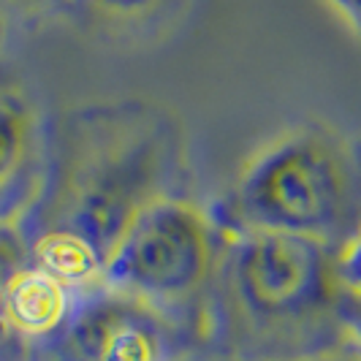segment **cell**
Masks as SVG:
<instances>
[{"label":"cell","mask_w":361,"mask_h":361,"mask_svg":"<svg viewBox=\"0 0 361 361\" xmlns=\"http://www.w3.org/2000/svg\"><path fill=\"white\" fill-rule=\"evenodd\" d=\"M334 11H337V17L343 19L345 25L361 38V0H326Z\"/></svg>","instance_id":"obj_14"},{"label":"cell","mask_w":361,"mask_h":361,"mask_svg":"<svg viewBox=\"0 0 361 361\" xmlns=\"http://www.w3.org/2000/svg\"><path fill=\"white\" fill-rule=\"evenodd\" d=\"M0 19H3V17H0ZM0 36H3V25H0Z\"/></svg>","instance_id":"obj_15"},{"label":"cell","mask_w":361,"mask_h":361,"mask_svg":"<svg viewBox=\"0 0 361 361\" xmlns=\"http://www.w3.org/2000/svg\"><path fill=\"white\" fill-rule=\"evenodd\" d=\"M41 350L47 361H171L177 324L145 299L101 283L76 296L68 321Z\"/></svg>","instance_id":"obj_5"},{"label":"cell","mask_w":361,"mask_h":361,"mask_svg":"<svg viewBox=\"0 0 361 361\" xmlns=\"http://www.w3.org/2000/svg\"><path fill=\"white\" fill-rule=\"evenodd\" d=\"M188 149L180 120L147 101H111L73 111L47 166L33 228H63L106 255L147 204L185 196Z\"/></svg>","instance_id":"obj_1"},{"label":"cell","mask_w":361,"mask_h":361,"mask_svg":"<svg viewBox=\"0 0 361 361\" xmlns=\"http://www.w3.org/2000/svg\"><path fill=\"white\" fill-rule=\"evenodd\" d=\"M288 361H361V350L348 340L343 345L324 348V350H315V353H307V356H299V359Z\"/></svg>","instance_id":"obj_12"},{"label":"cell","mask_w":361,"mask_h":361,"mask_svg":"<svg viewBox=\"0 0 361 361\" xmlns=\"http://www.w3.org/2000/svg\"><path fill=\"white\" fill-rule=\"evenodd\" d=\"M220 234L209 305L231 348L250 361H288L348 343L337 247L261 228Z\"/></svg>","instance_id":"obj_2"},{"label":"cell","mask_w":361,"mask_h":361,"mask_svg":"<svg viewBox=\"0 0 361 361\" xmlns=\"http://www.w3.org/2000/svg\"><path fill=\"white\" fill-rule=\"evenodd\" d=\"M343 326L348 340L361 350V299L350 296V293L343 305Z\"/></svg>","instance_id":"obj_13"},{"label":"cell","mask_w":361,"mask_h":361,"mask_svg":"<svg viewBox=\"0 0 361 361\" xmlns=\"http://www.w3.org/2000/svg\"><path fill=\"white\" fill-rule=\"evenodd\" d=\"M220 239L212 212L188 196H163L114 239L104 283L145 299L177 324L212 296Z\"/></svg>","instance_id":"obj_4"},{"label":"cell","mask_w":361,"mask_h":361,"mask_svg":"<svg viewBox=\"0 0 361 361\" xmlns=\"http://www.w3.org/2000/svg\"><path fill=\"white\" fill-rule=\"evenodd\" d=\"M223 231L261 228L343 247L361 231V136L299 123L261 145L212 212Z\"/></svg>","instance_id":"obj_3"},{"label":"cell","mask_w":361,"mask_h":361,"mask_svg":"<svg viewBox=\"0 0 361 361\" xmlns=\"http://www.w3.org/2000/svg\"><path fill=\"white\" fill-rule=\"evenodd\" d=\"M182 0H76L73 8L111 33H142L174 17Z\"/></svg>","instance_id":"obj_8"},{"label":"cell","mask_w":361,"mask_h":361,"mask_svg":"<svg viewBox=\"0 0 361 361\" xmlns=\"http://www.w3.org/2000/svg\"><path fill=\"white\" fill-rule=\"evenodd\" d=\"M337 267H340V280H343L345 290L361 299V231L340 247Z\"/></svg>","instance_id":"obj_11"},{"label":"cell","mask_w":361,"mask_h":361,"mask_svg":"<svg viewBox=\"0 0 361 361\" xmlns=\"http://www.w3.org/2000/svg\"><path fill=\"white\" fill-rule=\"evenodd\" d=\"M76 0H0V17L11 14L19 19H44L71 11Z\"/></svg>","instance_id":"obj_10"},{"label":"cell","mask_w":361,"mask_h":361,"mask_svg":"<svg viewBox=\"0 0 361 361\" xmlns=\"http://www.w3.org/2000/svg\"><path fill=\"white\" fill-rule=\"evenodd\" d=\"M47 139L36 109L14 90H0V223L33 212L47 180Z\"/></svg>","instance_id":"obj_6"},{"label":"cell","mask_w":361,"mask_h":361,"mask_svg":"<svg viewBox=\"0 0 361 361\" xmlns=\"http://www.w3.org/2000/svg\"><path fill=\"white\" fill-rule=\"evenodd\" d=\"M30 261V247H27V234L22 223H0V356H14L25 350V345L8 329L6 318V299H8V286L25 264Z\"/></svg>","instance_id":"obj_9"},{"label":"cell","mask_w":361,"mask_h":361,"mask_svg":"<svg viewBox=\"0 0 361 361\" xmlns=\"http://www.w3.org/2000/svg\"><path fill=\"white\" fill-rule=\"evenodd\" d=\"M76 296L79 293L66 283H60L33 261H27L8 286L6 318L11 334L25 348L30 345L41 348L44 343H49L68 321Z\"/></svg>","instance_id":"obj_7"}]
</instances>
